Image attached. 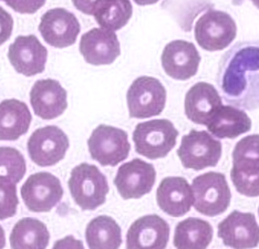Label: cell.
Listing matches in <instances>:
<instances>
[{
    "label": "cell",
    "mask_w": 259,
    "mask_h": 249,
    "mask_svg": "<svg viewBox=\"0 0 259 249\" xmlns=\"http://www.w3.org/2000/svg\"><path fill=\"white\" fill-rule=\"evenodd\" d=\"M217 83L228 104L259 109V40L240 41L222 57Z\"/></svg>",
    "instance_id": "1"
},
{
    "label": "cell",
    "mask_w": 259,
    "mask_h": 249,
    "mask_svg": "<svg viewBox=\"0 0 259 249\" xmlns=\"http://www.w3.org/2000/svg\"><path fill=\"white\" fill-rule=\"evenodd\" d=\"M68 185L75 204L83 211H94L103 205L109 193L107 177L96 165L88 163L71 171Z\"/></svg>",
    "instance_id": "2"
},
{
    "label": "cell",
    "mask_w": 259,
    "mask_h": 249,
    "mask_svg": "<svg viewBox=\"0 0 259 249\" xmlns=\"http://www.w3.org/2000/svg\"><path fill=\"white\" fill-rule=\"evenodd\" d=\"M192 191L194 209L205 216H219L231 205V188L222 173L208 172L195 177L192 183Z\"/></svg>",
    "instance_id": "3"
},
{
    "label": "cell",
    "mask_w": 259,
    "mask_h": 249,
    "mask_svg": "<svg viewBox=\"0 0 259 249\" xmlns=\"http://www.w3.org/2000/svg\"><path fill=\"white\" fill-rule=\"evenodd\" d=\"M178 136L179 131L166 118L139 123L133 133L135 151L150 159L165 157L176 145Z\"/></svg>",
    "instance_id": "4"
},
{
    "label": "cell",
    "mask_w": 259,
    "mask_h": 249,
    "mask_svg": "<svg viewBox=\"0 0 259 249\" xmlns=\"http://www.w3.org/2000/svg\"><path fill=\"white\" fill-rule=\"evenodd\" d=\"M126 102L131 117L148 118L160 115L166 104V90L160 80L140 76L128 88Z\"/></svg>",
    "instance_id": "5"
},
{
    "label": "cell",
    "mask_w": 259,
    "mask_h": 249,
    "mask_svg": "<svg viewBox=\"0 0 259 249\" xmlns=\"http://www.w3.org/2000/svg\"><path fill=\"white\" fill-rule=\"evenodd\" d=\"M236 22L225 11L208 10L196 22L195 39L206 51H221L236 38Z\"/></svg>",
    "instance_id": "6"
},
{
    "label": "cell",
    "mask_w": 259,
    "mask_h": 249,
    "mask_svg": "<svg viewBox=\"0 0 259 249\" xmlns=\"http://www.w3.org/2000/svg\"><path fill=\"white\" fill-rule=\"evenodd\" d=\"M91 157L102 166H116L127 158L131 144L121 129L100 124L88 140Z\"/></svg>",
    "instance_id": "7"
},
{
    "label": "cell",
    "mask_w": 259,
    "mask_h": 249,
    "mask_svg": "<svg viewBox=\"0 0 259 249\" xmlns=\"http://www.w3.org/2000/svg\"><path fill=\"white\" fill-rule=\"evenodd\" d=\"M178 155L185 169L215 168L222 157V143L208 132L192 130L182 139Z\"/></svg>",
    "instance_id": "8"
},
{
    "label": "cell",
    "mask_w": 259,
    "mask_h": 249,
    "mask_svg": "<svg viewBox=\"0 0 259 249\" xmlns=\"http://www.w3.org/2000/svg\"><path fill=\"white\" fill-rule=\"evenodd\" d=\"M69 139L61 129L55 126L40 128L28 140V153L31 161L39 166L56 165L66 156Z\"/></svg>",
    "instance_id": "9"
},
{
    "label": "cell",
    "mask_w": 259,
    "mask_h": 249,
    "mask_svg": "<svg viewBox=\"0 0 259 249\" xmlns=\"http://www.w3.org/2000/svg\"><path fill=\"white\" fill-rule=\"evenodd\" d=\"M20 192L28 210L34 213L50 212L63 196L60 181L48 172L29 176Z\"/></svg>",
    "instance_id": "10"
},
{
    "label": "cell",
    "mask_w": 259,
    "mask_h": 249,
    "mask_svg": "<svg viewBox=\"0 0 259 249\" xmlns=\"http://www.w3.org/2000/svg\"><path fill=\"white\" fill-rule=\"evenodd\" d=\"M156 181V171L152 164L134 158L117 170L114 185L123 199L141 198L149 194Z\"/></svg>",
    "instance_id": "11"
},
{
    "label": "cell",
    "mask_w": 259,
    "mask_h": 249,
    "mask_svg": "<svg viewBox=\"0 0 259 249\" xmlns=\"http://www.w3.org/2000/svg\"><path fill=\"white\" fill-rule=\"evenodd\" d=\"M76 17L63 8L50 9L41 17L39 32L47 44L55 48L72 46L80 33Z\"/></svg>",
    "instance_id": "12"
},
{
    "label": "cell",
    "mask_w": 259,
    "mask_h": 249,
    "mask_svg": "<svg viewBox=\"0 0 259 249\" xmlns=\"http://www.w3.org/2000/svg\"><path fill=\"white\" fill-rule=\"evenodd\" d=\"M8 59L17 72L33 76L45 71L48 50L36 35H19L9 47Z\"/></svg>",
    "instance_id": "13"
},
{
    "label": "cell",
    "mask_w": 259,
    "mask_h": 249,
    "mask_svg": "<svg viewBox=\"0 0 259 249\" xmlns=\"http://www.w3.org/2000/svg\"><path fill=\"white\" fill-rule=\"evenodd\" d=\"M217 228V235L227 247L246 249L259 244V226L252 213L233 211Z\"/></svg>",
    "instance_id": "14"
},
{
    "label": "cell",
    "mask_w": 259,
    "mask_h": 249,
    "mask_svg": "<svg viewBox=\"0 0 259 249\" xmlns=\"http://www.w3.org/2000/svg\"><path fill=\"white\" fill-rule=\"evenodd\" d=\"M161 61L168 76L174 80L185 81L197 73L201 56L195 45L185 40H174L165 46Z\"/></svg>",
    "instance_id": "15"
},
{
    "label": "cell",
    "mask_w": 259,
    "mask_h": 249,
    "mask_svg": "<svg viewBox=\"0 0 259 249\" xmlns=\"http://www.w3.org/2000/svg\"><path fill=\"white\" fill-rule=\"evenodd\" d=\"M80 52L88 63L105 66L116 60L121 53V48L114 31L94 28L81 37Z\"/></svg>",
    "instance_id": "16"
},
{
    "label": "cell",
    "mask_w": 259,
    "mask_h": 249,
    "mask_svg": "<svg viewBox=\"0 0 259 249\" xmlns=\"http://www.w3.org/2000/svg\"><path fill=\"white\" fill-rule=\"evenodd\" d=\"M30 103L37 116L54 120L67 110L68 93L57 80H38L30 91Z\"/></svg>",
    "instance_id": "17"
},
{
    "label": "cell",
    "mask_w": 259,
    "mask_h": 249,
    "mask_svg": "<svg viewBox=\"0 0 259 249\" xmlns=\"http://www.w3.org/2000/svg\"><path fill=\"white\" fill-rule=\"evenodd\" d=\"M169 225L157 215H146L137 219L126 233L127 248H166Z\"/></svg>",
    "instance_id": "18"
},
{
    "label": "cell",
    "mask_w": 259,
    "mask_h": 249,
    "mask_svg": "<svg viewBox=\"0 0 259 249\" xmlns=\"http://www.w3.org/2000/svg\"><path fill=\"white\" fill-rule=\"evenodd\" d=\"M156 201L165 214L172 217L184 216L194 203L192 186L184 177H165L157 188Z\"/></svg>",
    "instance_id": "19"
},
{
    "label": "cell",
    "mask_w": 259,
    "mask_h": 249,
    "mask_svg": "<svg viewBox=\"0 0 259 249\" xmlns=\"http://www.w3.org/2000/svg\"><path fill=\"white\" fill-rule=\"evenodd\" d=\"M223 105L219 91L210 83L198 82L185 96V115L199 126H207L215 112Z\"/></svg>",
    "instance_id": "20"
},
{
    "label": "cell",
    "mask_w": 259,
    "mask_h": 249,
    "mask_svg": "<svg viewBox=\"0 0 259 249\" xmlns=\"http://www.w3.org/2000/svg\"><path fill=\"white\" fill-rule=\"evenodd\" d=\"M32 116L27 104L16 99L0 103V141H17L30 128Z\"/></svg>",
    "instance_id": "21"
},
{
    "label": "cell",
    "mask_w": 259,
    "mask_h": 249,
    "mask_svg": "<svg viewBox=\"0 0 259 249\" xmlns=\"http://www.w3.org/2000/svg\"><path fill=\"white\" fill-rule=\"evenodd\" d=\"M208 131L219 139H236L251 129V120L246 112L232 105H222L207 124Z\"/></svg>",
    "instance_id": "22"
},
{
    "label": "cell",
    "mask_w": 259,
    "mask_h": 249,
    "mask_svg": "<svg viewBox=\"0 0 259 249\" xmlns=\"http://www.w3.org/2000/svg\"><path fill=\"white\" fill-rule=\"evenodd\" d=\"M213 239V227L208 222L201 218L190 217L176 225L174 234V246L176 248L208 247Z\"/></svg>",
    "instance_id": "23"
},
{
    "label": "cell",
    "mask_w": 259,
    "mask_h": 249,
    "mask_svg": "<svg viewBox=\"0 0 259 249\" xmlns=\"http://www.w3.org/2000/svg\"><path fill=\"white\" fill-rule=\"evenodd\" d=\"M49 240L50 234L46 224L32 217L17 222L10 234L11 248H47Z\"/></svg>",
    "instance_id": "24"
},
{
    "label": "cell",
    "mask_w": 259,
    "mask_h": 249,
    "mask_svg": "<svg viewBox=\"0 0 259 249\" xmlns=\"http://www.w3.org/2000/svg\"><path fill=\"white\" fill-rule=\"evenodd\" d=\"M132 15L130 0H97L92 16L101 28L117 31L126 25Z\"/></svg>",
    "instance_id": "25"
},
{
    "label": "cell",
    "mask_w": 259,
    "mask_h": 249,
    "mask_svg": "<svg viewBox=\"0 0 259 249\" xmlns=\"http://www.w3.org/2000/svg\"><path fill=\"white\" fill-rule=\"evenodd\" d=\"M85 240L89 248H119L122 244L121 227L110 216H98L88 224Z\"/></svg>",
    "instance_id": "26"
},
{
    "label": "cell",
    "mask_w": 259,
    "mask_h": 249,
    "mask_svg": "<svg viewBox=\"0 0 259 249\" xmlns=\"http://www.w3.org/2000/svg\"><path fill=\"white\" fill-rule=\"evenodd\" d=\"M231 179L239 194L259 196V159H233Z\"/></svg>",
    "instance_id": "27"
},
{
    "label": "cell",
    "mask_w": 259,
    "mask_h": 249,
    "mask_svg": "<svg viewBox=\"0 0 259 249\" xmlns=\"http://www.w3.org/2000/svg\"><path fill=\"white\" fill-rule=\"evenodd\" d=\"M27 164L22 154L14 147H0V176L19 183L26 174Z\"/></svg>",
    "instance_id": "28"
},
{
    "label": "cell",
    "mask_w": 259,
    "mask_h": 249,
    "mask_svg": "<svg viewBox=\"0 0 259 249\" xmlns=\"http://www.w3.org/2000/svg\"><path fill=\"white\" fill-rule=\"evenodd\" d=\"M18 204L16 183L0 176V221L14 217Z\"/></svg>",
    "instance_id": "29"
},
{
    "label": "cell",
    "mask_w": 259,
    "mask_h": 249,
    "mask_svg": "<svg viewBox=\"0 0 259 249\" xmlns=\"http://www.w3.org/2000/svg\"><path fill=\"white\" fill-rule=\"evenodd\" d=\"M259 159V134L248 135L235 145L233 159Z\"/></svg>",
    "instance_id": "30"
},
{
    "label": "cell",
    "mask_w": 259,
    "mask_h": 249,
    "mask_svg": "<svg viewBox=\"0 0 259 249\" xmlns=\"http://www.w3.org/2000/svg\"><path fill=\"white\" fill-rule=\"evenodd\" d=\"M5 3L16 13L31 15L44 7L46 0H5Z\"/></svg>",
    "instance_id": "31"
},
{
    "label": "cell",
    "mask_w": 259,
    "mask_h": 249,
    "mask_svg": "<svg viewBox=\"0 0 259 249\" xmlns=\"http://www.w3.org/2000/svg\"><path fill=\"white\" fill-rule=\"evenodd\" d=\"M14 29V19L11 15L0 7V46L7 41Z\"/></svg>",
    "instance_id": "32"
},
{
    "label": "cell",
    "mask_w": 259,
    "mask_h": 249,
    "mask_svg": "<svg viewBox=\"0 0 259 249\" xmlns=\"http://www.w3.org/2000/svg\"><path fill=\"white\" fill-rule=\"evenodd\" d=\"M74 7L81 11L82 14L93 15V7L96 5L97 0H72Z\"/></svg>",
    "instance_id": "33"
},
{
    "label": "cell",
    "mask_w": 259,
    "mask_h": 249,
    "mask_svg": "<svg viewBox=\"0 0 259 249\" xmlns=\"http://www.w3.org/2000/svg\"><path fill=\"white\" fill-rule=\"evenodd\" d=\"M72 240H74V237L73 236H68L64 239L56 242L55 248H58V247H66V248H69V247H80V248H83V244H82L81 241L75 240V241L71 242Z\"/></svg>",
    "instance_id": "34"
},
{
    "label": "cell",
    "mask_w": 259,
    "mask_h": 249,
    "mask_svg": "<svg viewBox=\"0 0 259 249\" xmlns=\"http://www.w3.org/2000/svg\"><path fill=\"white\" fill-rule=\"evenodd\" d=\"M135 4L140 6H149V5H154L160 2V0H134Z\"/></svg>",
    "instance_id": "35"
},
{
    "label": "cell",
    "mask_w": 259,
    "mask_h": 249,
    "mask_svg": "<svg viewBox=\"0 0 259 249\" xmlns=\"http://www.w3.org/2000/svg\"><path fill=\"white\" fill-rule=\"evenodd\" d=\"M6 246V236H5V230L0 226V248H4Z\"/></svg>",
    "instance_id": "36"
},
{
    "label": "cell",
    "mask_w": 259,
    "mask_h": 249,
    "mask_svg": "<svg viewBox=\"0 0 259 249\" xmlns=\"http://www.w3.org/2000/svg\"><path fill=\"white\" fill-rule=\"evenodd\" d=\"M250 2H251L252 4H254V5L256 6V7L259 9V0H250Z\"/></svg>",
    "instance_id": "37"
},
{
    "label": "cell",
    "mask_w": 259,
    "mask_h": 249,
    "mask_svg": "<svg viewBox=\"0 0 259 249\" xmlns=\"http://www.w3.org/2000/svg\"><path fill=\"white\" fill-rule=\"evenodd\" d=\"M0 2H5V0H0Z\"/></svg>",
    "instance_id": "38"
},
{
    "label": "cell",
    "mask_w": 259,
    "mask_h": 249,
    "mask_svg": "<svg viewBox=\"0 0 259 249\" xmlns=\"http://www.w3.org/2000/svg\"><path fill=\"white\" fill-rule=\"evenodd\" d=\"M258 214H259V209H258Z\"/></svg>",
    "instance_id": "39"
}]
</instances>
